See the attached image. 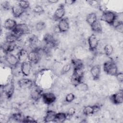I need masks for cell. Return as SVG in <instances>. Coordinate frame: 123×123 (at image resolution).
I'll use <instances>...</instances> for the list:
<instances>
[{"label": "cell", "mask_w": 123, "mask_h": 123, "mask_svg": "<svg viewBox=\"0 0 123 123\" xmlns=\"http://www.w3.org/2000/svg\"><path fill=\"white\" fill-rule=\"evenodd\" d=\"M103 68L104 72L108 75L115 76L118 72L117 66L112 60L105 62L103 64Z\"/></svg>", "instance_id": "1"}, {"label": "cell", "mask_w": 123, "mask_h": 123, "mask_svg": "<svg viewBox=\"0 0 123 123\" xmlns=\"http://www.w3.org/2000/svg\"><path fill=\"white\" fill-rule=\"evenodd\" d=\"M117 14L116 12L113 11L105 10L102 12L100 20L112 26L117 17Z\"/></svg>", "instance_id": "2"}, {"label": "cell", "mask_w": 123, "mask_h": 123, "mask_svg": "<svg viewBox=\"0 0 123 123\" xmlns=\"http://www.w3.org/2000/svg\"><path fill=\"white\" fill-rule=\"evenodd\" d=\"M73 72L71 76V81L74 86L82 82L84 77V71L83 68H73Z\"/></svg>", "instance_id": "3"}, {"label": "cell", "mask_w": 123, "mask_h": 123, "mask_svg": "<svg viewBox=\"0 0 123 123\" xmlns=\"http://www.w3.org/2000/svg\"><path fill=\"white\" fill-rule=\"evenodd\" d=\"M1 88L2 92L8 99L11 98L14 92L15 86L12 80H10L7 83L1 86Z\"/></svg>", "instance_id": "4"}, {"label": "cell", "mask_w": 123, "mask_h": 123, "mask_svg": "<svg viewBox=\"0 0 123 123\" xmlns=\"http://www.w3.org/2000/svg\"><path fill=\"white\" fill-rule=\"evenodd\" d=\"M12 32L20 37L23 35L29 34L30 33V29L26 24L20 23L17 25L13 30L12 31Z\"/></svg>", "instance_id": "5"}, {"label": "cell", "mask_w": 123, "mask_h": 123, "mask_svg": "<svg viewBox=\"0 0 123 123\" xmlns=\"http://www.w3.org/2000/svg\"><path fill=\"white\" fill-rule=\"evenodd\" d=\"M30 97L34 101H37L42 98L43 90L37 85H34L30 88Z\"/></svg>", "instance_id": "6"}, {"label": "cell", "mask_w": 123, "mask_h": 123, "mask_svg": "<svg viewBox=\"0 0 123 123\" xmlns=\"http://www.w3.org/2000/svg\"><path fill=\"white\" fill-rule=\"evenodd\" d=\"M4 59L8 64L12 67H16L18 64H20L18 57L12 53L5 54Z\"/></svg>", "instance_id": "7"}, {"label": "cell", "mask_w": 123, "mask_h": 123, "mask_svg": "<svg viewBox=\"0 0 123 123\" xmlns=\"http://www.w3.org/2000/svg\"><path fill=\"white\" fill-rule=\"evenodd\" d=\"M109 99L111 103L115 105H120L123 102V90H119V91L111 95Z\"/></svg>", "instance_id": "8"}, {"label": "cell", "mask_w": 123, "mask_h": 123, "mask_svg": "<svg viewBox=\"0 0 123 123\" xmlns=\"http://www.w3.org/2000/svg\"><path fill=\"white\" fill-rule=\"evenodd\" d=\"M41 50L38 49H32L28 52V61L32 64H36L40 61L41 57L40 51Z\"/></svg>", "instance_id": "9"}, {"label": "cell", "mask_w": 123, "mask_h": 123, "mask_svg": "<svg viewBox=\"0 0 123 123\" xmlns=\"http://www.w3.org/2000/svg\"><path fill=\"white\" fill-rule=\"evenodd\" d=\"M43 42L46 45L50 46L52 48H54L58 45V40L55 38L54 36L50 33L46 34L43 38Z\"/></svg>", "instance_id": "10"}, {"label": "cell", "mask_w": 123, "mask_h": 123, "mask_svg": "<svg viewBox=\"0 0 123 123\" xmlns=\"http://www.w3.org/2000/svg\"><path fill=\"white\" fill-rule=\"evenodd\" d=\"M87 42L89 49L91 51H94L96 50L98 47L99 40L97 36L95 34H93L88 37Z\"/></svg>", "instance_id": "11"}, {"label": "cell", "mask_w": 123, "mask_h": 123, "mask_svg": "<svg viewBox=\"0 0 123 123\" xmlns=\"http://www.w3.org/2000/svg\"><path fill=\"white\" fill-rule=\"evenodd\" d=\"M57 27L60 33H65L67 32L70 28L69 20L66 17H63L58 21Z\"/></svg>", "instance_id": "12"}, {"label": "cell", "mask_w": 123, "mask_h": 123, "mask_svg": "<svg viewBox=\"0 0 123 123\" xmlns=\"http://www.w3.org/2000/svg\"><path fill=\"white\" fill-rule=\"evenodd\" d=\"M41 98L44 103L49 105L54 103L56 100L55 95L53 93L50 92L43 93Z\"/></svg>", "instance_id": "13"}, {"label": "cell", "mask_w": 123, "mask_h": 123, "mask_svg": "<svg viewBox=\"0 0 123 123\" xmlns=\"http://www.w3.org/2000/svg\"><path fill=\"white\" fill-rule=\"evenodd\" d=\"M65 14V9L64 6L63 4H61L55 10L53 15V19L55 21H59L64 17Z\"/></svg>", "instance_id": "14"}, {"label": "cell", "mask_w": 123, "mask_h": 123, "mask_svg": "<svg viewBox=\"0 0 123 123\" xmlns=\"http://www.w3.org/2000/svg\"><path fill=\"white\" fill-rule=\"evenodd\" d=\"M20 64V70L22 74L25 76H28L32 69V63L28 61H26Z\"/></svg>", "instance_id": "15"}, {"label": "cell", "mask_w": 123, "mask_h": 123, "mask_svg": "<svg viewBox=\"0 0 123 123\" xmlns=\"http://www.w3.org/2000/svg\"><path fill=\"white\" fill-rule=\"evenodd\" d=\"M90 74L94 80H98L100 76L101 66L99 64H95L93 65L90 69Z\"/></svg>", "instance_id": "16"}, {"label": "cell", "mask_w": 123, "mask_h": 123, "mask_svg": "<svg viewBox=\"0 0 123 123\" xmlns=\"http://www.w3.org/2000/svg\"><path fill=\"white\" fill-rule=\"evenodd\" d=\"M17 84L20 88L23 89L30 88L33 86V82L32 80L27 78L19 79L18 81Z\"/></svg>", "instance_id": "17"}, {"label": "cell", "mask_w": 123, "mask_h": 123, "mask_svg": "<svg viewBox=\"0 0 123 123\" xmlns=\"http://www.w3.org/2000/svg\"><path fill=\"white\" fill-rule=\"evenodd\" d=\"M29 43L30 46L32 48V49L41 50L43 46L42 42L35 36H33L30 38Z\"/></svg>", "instance_id": "18"}, {"label": "cell", "mask_w": 123, "mask_h": 123, "mask_svg": "<svg viewBox=\"0 0 123 123\" xmlns=\"http://www.w3.org/2000/svg\"><path fill=\"white\" fill-rule=\"evenodd\" d=\"M11 10L13 16L15 18L20 17L25 11V10L23 9L17 3L12 7Z\"/></svg>", "instance_id": "19"}, {"label": "cell", "mask_w": 123, "mask_h": 123, "mask_svg": "<svg viewBox=\"0 0 123 123\" xmlns=\"http://www.w3.org/2000/svg\"><path fill=\"white\" fill-rule=\"evenodd\" d=\"M17 25V22L15 20L11 18H8L5 21L3 26L6 30L12 31Z\"/></svg>", "instance_id": "20"}, {"label": "cell", "mask_w": 123, "mask_h": 123, "mask_svg": "<svg viewBox=\"0 0 123 123\" xmlns=\"http://www.w3.org/2000/svg\"><path fill=\"white\" fill-rule=\"evenodd\" d=\"M1 48L5 54L11 53L16 48V44L15 43H9L5 42L3 45L1 46Z\"/></svg>", "instance_id": "21"}, {"label": "cell", "mask_w": 123, "mask_h": 123, "mask_svg": "<svg viewBox=\"0 0 123 123\" xmlns=\"http://www.w3.org/2000/svg\"><path fill=\"white\" fill-rule=\"evenodd\" d=\"M28 51L24 49H22L19 51L17 54V57L20 64L28 61Z\"/></svg>", "instance_id": "22"}, {"label": "cell", "mask_w": 123, "mask_h": 123, "mask_svg": "<svg viewBox=\"0 0 123 123\" xmlns=\"http://www.w3.org/2000/svg\"><path fill=\"white\" fill-rule=\"evenodd\" d=\"M56 112L53 110H48L44 118V121L45 123L54 122Z\"/></svg>", "instance_id": "23"}, {"label": "cell", "mask_w": 123, "mask_h": 123, "mask_svg": "<svg viewBox=\"0 0 123 123\" xmlns=\"http://www.w3.org/2000/svg\"><path fill=\"white\" fill-rule=\"evenodd\" d=\"M67 115L66 113L63 112H59L56 113L54 122L63 123L67 119Z\"/></svg>", "instance_id": "24"}, {"label": "cell", "mask_w": 123, "mask_h": 123, "mask_svg": "<svg viewBox=\"0 0 123 123\" xmlns=\"http://www.w3.org/2000/svg\"><path fill=\"white\" fill-rule=\"evenodd\" d=\"M98 20L97 15L95 12H92L88 14L86 17V21L90 26Z\"/></svg>", "instance_id": "25"}, {"label": "cell", "mask_w": 123, "mask_h": 123, "mask_svg": "<svg viewBox=\"0 0 123 123\" xmlns=\"http://www.w3.org/2000/svg\"><path fill=\"white\" fill-rule=\"evenodd\" d=\"M91 30L96 33H101L102 32V26L100 22L98 20L93 25H90Z\"/></svg>", "instance_id": "26"}, {"label": "cell", "mask_w": 123, "mask_h": 123, "mask_svg": "<svg viewBox=\"0 0 123 123\" xmlns=\"http://www.w3.org/2000/svg\"><path fill=\"white\" fill-rule=\"evenodd\" d=\"M19 37H17L12 32L8 34L5 37V42L9 43H15L18 39H19Z\"/></svg>", "instance_id": "27"}, {"label": "cell", "mask_w": 123, "mask_h": 123, "mask_svg": "<svg viewBox=\"0 0 123 123\" xmlns=\"http://www.w3.org/2000/svg\"><path fill=\"white\" fill-rule=\"evenodd\" d=\"M83 113L86 116H90L95 113L93 105H87L85 106L83 109Z\"/></svg>", "instance_id": "28"}, {"label": "cell", "mask_w": 123, "mask_h": 123, "mask_svg": "<svg viewBox=\"0 0 123 123\" xmlns=\"http://www.w3.org/2000/svg\"><path fill=\"white\" fill-rule=\"evenodd\" d=\"M72 66H73V68H83L84 67V64L82 61L79 59L74 58L71 60Z\"/></svg>", "instance_id": "29"}, {"label": "cell", "mask_w": 123, "mask_h": 123, "mask_svg": "<svg viewBox=\"0 0 123 123\" xmlns=\"http://www.w3.org/2000/svg\"><path fill=\"white\" fill-rule=\"evenodd\" d=\"M25 116L22 115L20 113H16L12 114L10 119H11L14 121V122H22L23 121Z\"/></svg>", "instance_id": "30"}, {"label": "cell", "mask_w": 123, "mask_h": 123, "mask_svg": "<svg viewBox=\"0 0 123 123\" xmlns=\"http://www.w3.org/2000/svg\"><path fill=\"white\" fill-rule=\"evenodd\" d=\"M113 51V47L110 44H106L104 47V52L105 54L108 56H110Z\"/></svg>", "instance_id": "31"}, {"label": "cell", "mask_w": 123, "mask_h": 123, "mask_svg": "<svg viewBox=\"0 0 123 123\" xmlns=\"http://www.w3.org/2000/svg\"><path fill=\"white\" fill-rule=\"evenodd\" d=\"M17 4L24 10L28 9L30 7V3L27 0H20L17 1Z\"/></svg>", "instance_id": "32"}, {"label": "cell", "mask_w": 123, "mask_h": 123, "mask_svg": "<svg viewBox=\"0 0 123 123\" xmlns=\"http://www.w3.org/2000/svg\"><path fill=\"white\" fill-rule=\"evenodd\" d=\"M76 89L81 91H86L88 89V86L86 84L84 83L83 81L78 84L76 86Z\"/></svg>", "instance_id": "33"}, {"label": "cell", "mask_w": 123, "mask_h": 123, "mask_svg": "<svg viewBox=\"0 0 123 123\" xmlns=\"http://www.w3.org/2000/svg\"><path fill=\"white\" fill-rule=\"evenodd\" d=\"M46 24L42 21H39L35 25V29L37 31L40 32L46 28Z\"/></svg>", "instance_id": "34"}, {"label": "cell", "mask_w": 123, "mask_h": 123, "mask_svg": "<svg viewBox=\"0 0 123 123\" xmlns=\"http://www.w3.org/2000/svg\"><path fill=\"white\" fill-rule=\"evenodd\" d=\"M90 6L97 9H99L100 1L96 0H88L86 1Z\"/></svg>", "instance_id": "35"}, {"label": "cell", "mask_w": 123, "mask_h": 123, "mask_svg": "<svg viewBox=\"0 0 123 123\" xmlns=\"http://www.w3.org/2000/svg\"><path fill=\"white\" fill-rule=\"evenodd\" d=\"M71 68H72L71 63H67L65 64L61 69V74L62 75L67 73L71 70Z\"/></svg>", "instance_id": "36"}, {"label": "cell", "mask_w": 123, "mask_h": 123, "mask_svg": "<svg viewBox=\"0 0 123 123\" xmlns=\"http://www.w3.org/2000/svg\"><path fill=\"white\" fill-rule=\"evenodd\" d=\"M33 12L36 13H44L45 10L43 7L40 5H36L33 9Z\"/></svg>", "instance_id": "37"}, {"label": "cell", "mask_w": 123, "mask_h": 123, "mask_svg": "<svg viewBox=\"0 0 123 123\" xmlns=\"http://www.w3.org/2000/svg\"><path fill=\"white\" fill-rule=\"evenodd\" d=\"M75 95L73 93H68V94L66 95L65 97V101L68 103L71 102L75 99Z\"/></svg>", "instance_id": "38"}, {"label": "cell", "mask_w": 123, "mask_h": 123, "mask_svg": "<svg viewBox=\"0 0 123 123\" xmlns=\"http://www.w3.org/2000/svg\"><path fill=\"white\" fill-rule=\"evenodd\" d=\"M23 123H37V121L32 117L26 116L24 117Z\"/></svg>", "instance_id": "39"}, {"label": "cell", "mask_w": 123, "mask_h": 123, "mask_svg": "<svg viewBox=\"0 0 123 123\" xmlns=\"http://www.w3.org/2000/svg\"><path fill=\"white\" fill-rule=\"evenodd\" d=\"M75 111H76V110L74 108L71 107L69 109L67 112L66 113L67 115V117H72L75 114Z\"/></svg>", "instance_id": "40"}, {"label": "cell", "mask_w": 123, "mask_h": 123, "mask_svg": "<svg viewBox=\"0 0 123 123\" xmlns=\"http://www.w3.org/2000/svg\"><path fill=\"white\" fill-rule=\"evenodd\" d=\"M115 76L119 83H123V74L122 72H118Z\"/></svg>", "instance_id": "41"}, {"label": "cell", "mask_w": 123, "mask_h": 123, "mask_svg": "<svg viewBox=\"0 0 123 123\" xmlns=\"http://www.w3.org/2000/svg\"><path fill=\"white\" fill-rule=\"evenodd\" d=\"M1 6L2 8L5 10H8L10 9V3L7 0H4L1 3Z\"/></svg>", "instance_id": "42"}, {"label": "cell", "mask_w": 123, "mask_h": 123, "mask_svg": "<svg viewBox=\"0 0 123 123\" xmlns=\"http://www.w3.org/2000/svg\"><path fill=\"white\" fill-rule=\"evenodd\" d=\"M116 30L119 32L120 33H123V23L120 24L119 25L114 28Z\"/></svg>", "instance_id": "43"}, {"label": "cell", "mask_w": 123, "mask_h": 123, "mask_svg": "<svg viewBox=\"0 0 123 123\" xmlns=\"http://www.w3.org/2000/svg\"><path fill=\"white\" fill-rule=\"evenodd\" d=\"M75 2H76L75 0H65L64 3L66 5H73V4H74Z\"/></svg>", "instance_id": "44"}, {"label": "cell", "mask_w": 123, "mask_h": 123, "mask_svg": "<svg viewBox=\"0 0 123 123\" xmlns=\"http://www.w3.org/2000/svg\"><path fill=\"white\" fill-rule=\"evenodd\" d=\"M58 0H48V1L51 4H55L58 2Z\"/></svg>", "instance_id": "45"}]
</instances>
